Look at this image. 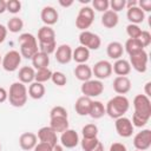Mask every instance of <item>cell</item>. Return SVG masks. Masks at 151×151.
Wrapping results in <instances>:
<instances>
[{"instance_id":"30","label":"cell","mask_w":151,"mask_h":151,"mask_svg":"<svg viewBox=\"0 0 151 151\" xmlns=\"http://www.w3.org/2000/svg\"><path fill=\"white\" fill-rule=\"evenodd\" d=\"M72 59L78 64H86V61L90 59V50H87L84 46H78L72 52Z\"/></svg>"},{"instance_id":"38","label":"cell","mask_w":151,"mask_h":151,"mask_svg":"<svg viewBox=\"0 0 151 151\" xmlns=\"http://www.w3.org/2000/svg\"><path fill=\"white\" fill-rule=\"evenodd\" d=\"M142 33V28L138 25L129 24L126 26V34L129 35V39H138Z\"/></svg>"},{"instance_id":"57","label":"cell","mask_w":151,"mask_h":151,"mask_svg":"<svg viewBox=\"0 0 151 151\" xmlns=\"http://www.w3.org/2000/svg\"><path fill=\"white\" fill-rule=\"evenodd\" d=\"M1 60H2V58H1V55H0V63H1Z\"/></svg>"},{"instance_id":"55","label":"cell","mask_w":151,"mask_h":151,"mask_svg":"<svg viewBox=\"0 0 151 151\" xmlns=\"http://www.w3.org/2000/svg\"><path fill=\"white\" fill-rule=\"evenodd\" d=\"M6 12V1L5 0H0V14Z\"/></svg>"},{"instance_id":"45","label":"cell","mask_w":151,"mask_h":151,"mask_svg":"<svg viewBox=\"0 0 151 151\" xmlns=\"http://www.w3.org/2000/svg\"><path fill=\"white\" fill-rule=\"evenodd\" d=\"M138 40H139V42L142 44L143 48L147 47V46L151 44V33H150L149 31H142V33H140Z\"/></svg>"},{"instance_id":"7","label":"cell","mask_w":151,"mask_h":151,"mask_svg":"<svg viewBox=\"0 0 151 151\" xmlns=\"http://www.w3.org/2000/svg\"><path fill=\"white\" fill-rule=\"evenodd\" d=\"M79 42H80V46H84L87 50H94V51L98 50L101 45L100 37L90 31H81V33L79 34Z\"/></svg>"},{"instance_id":"20","label":"cell","mask_w":151,"mask_h":151,"mask_svg":"<svg viewBox=\"0 0 151 151\" xmlns=\"http://www.w3.org/2000/svg\"><path fill=\"white\" fill-rule=\"evenodd\" d=\"M91 104H92V99L91 98L81 96L76 100L74 110L79 116H88V112H90V109H91Z\"/></svg>"},{"instance_id":"15","label":"cell","mask_w":151,"mask_h":151,"mask_svg":"<svg viewBox=\"0 0 151 151\" xmlns=\"http://www.w3.org/2000/svg\"><path fill=\"white\" fill-rule=\"evenodd\" d=\"M40 18H41V21L45 24V26H52V25H54V24L58 22V20H59V13H58V11L54 7H52V6H45L41 9Z\"/></svg>"},{"instance_id":"43","label":"cell","mask_w":151,"mask_h":151,"mask_svg":"<svg viewBox=\"0 0 151 151\" xmlns=\"http://www.w3.org/2000/svg\"><path fill=\"white\" fill-rule=\"evenodd\" d=\"M53 117H68V113L64 106L57 105L52 107L50 111V118H53Z\"/></svg>"},{"instance_id":"52","label":"cell","mask_w":151,"mask_h":151,"mask_svg":"<svg viewBox=\"0 0 151 151\" xmlns=\"http://www.w3.org/2000/svg\"><path fill=\"white\" fill-rule=\"evenodd\" d=\"M59 5L63 6V7H70L73 5V1H64V0H59Z\"/></svg>"},{"instance_id":"6","label":"cell","mask_w":151,"mask_h":151,"mask_svg":"<svg viewBox=\"0 0 151 151\" xmlns=\"http://www.w3.org/2000/svg\"><path fill=\"white\" fill-rule=\"evenodd\" d=\"M80 91H81L83 96H85V97H88V98L98 97L104 92V84L101 80L90 79V80L83 83Z\"/></svg>"},{"instance_id":"23","label":"cell","mask_w":151,"mask_h":151,"mask_svg":"<svg viewBox=\"0 0 151 151\" xmlns=\"http://www.w3.org/2000/svg\"><path fill=\"white\" fill-rule=\"evenodd\" d=\"M74 76L78 80L80 81H87L92 78V68L87 65V64H78L74 68Z\"/></svg>"},{"instance_id":"2","label":"cell","mask_w":151,"mask_h":151,"mask_svg":"<svg viewBox=\"0 0 151 151\" xmlns=\"http://www.w3.org/2000/svg\"><path fill=\"white\" fill-rule=\"evenodd\" d=\"M18 42L20 45V54L25 59H32L39 52L38 40L32 33H22L19 35Z\"/></svg>"},{"instance_id":"31","label":"cell","mask_w":151,"mask_h":151,"mask_svg":"<svg viewBox=\"0 0 151 151\" xmlns=\"http://www.w3.org/2000/svg\"><path fill=\"white\" fill-rule=\"evenodd\" d=\"M106 114V111H105V105L99 101V100H92V104H91V109H90V112H88V116L93 119H100L101 117H104Z\"/></svg>"},{"instance_id":"49","label":"cell","mask_w":151,"mask_h":151,"mask_svg":"<svg viewBox=\"0 0 151 151\" xmlns=\"http://www.w3.org/2000/svg\"><path fill=\"white\" fill-rule=\"evenodd\" d=\"M7 32H8V31H7L6 26H4L2 24H0V44L5 41V39H6V37H7Z\"/></svg>"},{"instance_id":"25","label":"cell","mask_w":151,"mask_h":151,"mask_svg":"<svg viewBox=\"0 0 151 151\" xmlns=\"http://www.w3.org/2000/svg\"><path fill=\"white\" fill-rule=\"evenodd\" d=\"M119 22V17H118V13L111 11V9H107L106 12L103 13L101 15V25L106 28H113L118 25Z\"/></svg>"},{"instance_id":"18","label":"cell","mask_w":151,"mask_h":151,"mask_svg":"<svg viewBox=\"0 0 151 151\" xmlns=\"http://www.w3.org/2000/svg\"><path fill=\"white\" fill-rule=\"evenodd\" d=\"M112 86L117 94L124 96L131 90V80L127 77H116Z\"/></svg>"},{"instance_id":"53","label":"cell","mask_w":151,"mask_h":151,"mask_svg":"<svg viewBox=\"0 0 151 151\" xmlns=\"http://www.w3.org/2000/svg\"><path fill=\"white\" fill-rule=\"evenodd\" d=\"M90 151H104V145L101 144V142H99L92 150H90Z\"/></svg>"},{"instance_id":"34","label":"cell","mask_w":151,"mask_h":151,"mask_svg":"<svg viewBox=\"0 0 151 151\" xmlns=\"http://www.w3.org/2000/svg\"><path fill=\"white\" fill-rule=\"evenodd\" d=\"M52 71L46 67V68H40V70H37L35 71V78H34V81H38V83H46L48 80H51V77H52Z\"/></svg>"},{"instance_id":"26","label":"cell","mask_w":151,"mask_h":151,"mask_svg":"<svg viewBox=\"0 0 151 151\" xmlns=\"http://www.w3.org/2000/svg\"><path fill=\"white\" fill-rule=\"evenodd\" d=\"M50 127L55 132H64L68 129V117H53L50 118Z\"/></svg>"},{"instance_id":"3","label":"cell","mask_w":151,"mask_h":151,"mask_svg":"<svg viewBox=\"0 0 151 151\" xmlns=\"http://www.w3.org/2000/svg\"><path fill=\"white\" fill-rule=\"evenodd\" d=\"M27 87L20 81H15L9 86L8 101L14 107H22L27 101Z\"/></svg>"},{"instance_id":"22","label":"cell","mask_w":151,"mask_h":151,"mask_svg":"<svg viewBox=\"0 0 151 151\" xmlns=\"http://www.w3.org/2000/svg\"><path fill=\"white\" fill-rule=\"evenodd\" d=\"M106 53L110 59L118 60L123 57L124 53V46L119 41H111L106 47Z\"/></svg>"},{"instance_id":"29","label":"cell","mask_w":151,"mask_h":151,"mask_svg":"<svg viewBox=\"0 0 151 151\" xmlns=\"http://www.w3.org/2000/svg\"><path fill=\"white\" fill-rule=\"evenodd\" d=\"M31 60H32V66L35 70L46 68V67H48V64H50V57L40 51L37 52Z\"/></svg>"},{"instance_id":"9","label":"cell","mask_w":151,"mask_h":151,"mask_svg":"<svg viewBox=\"0 0 151 151\" xmlns=\"http://www.w3.org/2000/svg\"><path fill=\"white\" fill-rule=\"evenodd\" d=\"M92 74L98 79H107L112 74V64L107 60H99L92 67Z\"/></svg>"},{"instance_id":"27","label":"cell","mask_w":151,"mask_h":151,"mask_svg":"<svg viewBox=\"0 0 151 151\" xmlns=\"http://www.w3.org/2000/svg\"><path fill=\"white\" fill-rule=\"evenodd\" d=\"M126 17H127V20L130 21V24L138 25V24H140V22L144 21V19H145V13H144L138 6H134V7L127 8Z\"/></svg>"},{"instance_id":"54","label":"cell","mask_w":151,"mask_h":151,"mask_svg":"<svg viewBox=\"0 0 151 151\" xmlns=\"http://www.w3.org/2000/svg\"><path fill=\"white\" fill-rule=\"evenodd\" d=\"M150 86H151V83L147 81V83L145 84V87H144V88H145V93H144V94H145L146 97H150V94H151V92H150Z\"/></svg>"},{"instance_id":"37","label":"cell","mask_w":151,"mask_h":151,"mask_svg":"<svg viewBox=\"0 0 151 151\" xmlns=\"http://www.w3.org/2000/svg\"><path fill=\"white\" fill-rule=\"evenodd\" d=\"M38 46H39V51L42 52V53H45V54H47V55L54 53L55 50H57V42L55 41L41 42V44H38Z\"/></svg>"},{"instance_id":"58","label":"cell","mask_w":151,"mask_h":151,"mask_svg":"<svg viewBox=\"0 0 151 151\" xmlns=\"http://www.w3.org/2000/svg\"><path fill=\"white\" fill-rule=\"evenodd\" d=\"M0 151H1V145H0Z\"/></svg>"},{"instance_id":"50","label":"cell","mask_w":151,"mask_h":151,"mask_svg":"<svg viewBox=\"0 0 151 151\" xmlns=\"http://www.w3.org/2000/svg\"><path fill=\"white\" fill-rule=\"evenodd\" d=\"M7 98H8V92L4 87H0V103L6 101Z\"/></svg>"},{"instance_id":"12","label":"cell","mask_w":151,"mask_h":151,"mask_svg":"<svg viewBox=\"0 0 151 151\" xmlns=\"http://www.w3.org/2000/svg\"><path fill=\"white\" fill-rule=\"evenodd\" d=\"M114 127H116V131L117 133L123 137V138H129L132 136L133 133V125L131 123V119L126 118V117H120V118H117L114 119Z\"/></svg>"},{"instance_id":"24","label":"cell","mask_w":151,"mask_h":151,"mask_svg":"<svg viewBox=\"0 0 151 151\" xmlns=\"http://www.w3.org/2000/svg\"><path fill=\"white\" fill-rule=\"evenodd\" d=\"M35 70L32 66H22L18 72V79L22 84H31L34 81Z\"/></svg>"},{"instance_id":"32","label":"cell","mask_w":151,"mask_h":151,"mask_svg":"<svg viewBox=\"0 0 151 151\" xmlns=\"http://www.w3.org/2000/svg\"><path fill=\"white\" fill-rule=\"evenodd\" d=\"M124 48H125V51L127 52L129 55H133V54L144 50L138 39H127L125 45H124Z\"/></svg>"},{"instance_id":"13","label":"cell","mask_w":151,"mask_h":151,"mask_svg":"<svg viewBox=\"0 0 151 151\" xmlns=\"http://www.w3.org/2000/svg\"><path fill=\"white\" fill-rule=\"evenodd\" d=\"M79 136L77 133L76 130L73 129H67L65 130L64 132H61V136H60V143H61V146L63 147H66V149H73L76 147L78 144H79Z\"/></svg>"},{"instance_id":"41","label":"cell","mask_w":151,"mask_h":151,"mask_svg":"<svg viewBox=\"0 0 151 151\" xmlns=\"http://www.w3.org/2000/svg\"><path fill=\"white\" fill-rule=\"evenodd\" d=\"M98 143H99V139L98 138H83L80 140V145H81V149L84 151L92 150Z\"/></svg>"},{"instance_id":"21","label":"cell","mask_w":151,"mask_h":151,"mask_svg":"<svg viewBox=\"0 0 151 151\" xmlns=\"http://www.w3.org/2000/svg\"><path fill=\"white\" fill-rule=\"evenodd\" d=\"M37 40L39 44L41 42H51L55 41V32L51 26H42L38 31Z\"/></svg>"},{"instance_id":"19","label":"cell","mask_w":151,"mask_h":151,"mask_svg":"<svg viewBox=\"0 0 151 151\" xmlns=\"http://www.w3.org/2000/svg\"><path fill=\"white\" fill-rule=\"evenodd\" d=\"M112 72H114L117 77H126L131 72V65L129 60L123 58L116 60L112 65Z\"/></svg>"},{"instance_id":"56","label":"cell","mask_w":151,"mask_h":151,"mask_svg":"<svg viewBox=\"0 0 151 151\" xmlns=\"http://www.w3.org/2000/svg\"><path fill=\"white\" fill-rule=\"evenodd\" d=\"M52 151H64V147H63L60 144H55V145L52 147Z\"/></svg>"},{"instance_id":"47","label":"cell","mask_w":151,"mask_h":151,"mask_svg":"<svg viewBox=\"0 0 151 151\" xmlns=\"http://www.w3.org/2000/svg\"><path fill=\"white\" fill-rule=\"evenodd\" d=\"M33 151H52V146H50V145L46 144V143L39 142V143L35 145V147L33 149Z\"/></svg>"},{"instance_id":"39","label":"cell","mask_w":151,"mask_h":151,"mask_svg":"<svg viewBox=\"0 0 151 151\" xmlns=\"http://www.w3.org/2000/svg\"><path fill=\"white\" fill-rule=\"evenodd\" d=\"M147 122H149V118H146V117H144V116H142V114H139L137 112H133L132 120H131L133 126H136V127H144L147 124Z\"/></svg>"},{"instance_id":"33","label":"cell","mask_w":151,"mask_h":151,"mask_svg":"<svg viewBox=\"0 0 151 151\" xmlns=\"http://www.w3.org/2000/svg\"><path fill=\"white\" fill-rule=\"evenodd\" d=\"M6 28H7V31H9L12 33H19L24 28V21L19 17H13L8 20Z\"/></svg>"},{"instance_id":"35","label":"cell","mask_w":151,"mask_h":151,"mask_svg":"<svg viewBox=\"0 0 151 151\" xmlns=\"http://www.w3.org/2000/svg\"><path fill=\"white\" fill-rule=\"evenodd\" d=\"M83 138H97L98 136V126L96 124H86L81 129Z\"/></svg>"},{"instance_id":"48","label":"cell","mask_w":151,"mask_h":151,"mask_svg":"<svg viewBox=\"0 0 151 151\" xmlns=\"http://www.w3.org/2000/svg\"><path fill=\"white\" fill-rule=\"evenodd\" d=\"M109 151H127V149H126V146H125L123 143H118V142H116V143L111 144Z\"/></svg>"},{"instance_id":"4","label":"cell","mask_w":151,"mask_h":151,"mask_svg":"<svg viewBox=\"0 0 151 151\" xmlns=\"http://www.w3.org/2000/svg\"><path fill=\"white\" fill-rule=\"evenodd\" d=\"M93 20H94L93 8L85 6V7H81L78 12V15L76 18V26L80 31H87V28L92 25Z\"/></svg>"},{"instance_id":"51","label":"cell","mask_w":151,"mask_h":151,"mask_svg":"<svg viewBox=\"0 0 151 151\" xmlns=\"http://www.w3.org/2000/svg\"><path fill=\"white\" fill-rule=\"evenodd\" d=\"M134 6H138V1L136 0H132V1H126L125 4V8H131V7H134Z\"/></svg>"},{"instance_id":"59","label":"cell","mask_w":151,"mask_h":151,"mask_svg":"<svg viewBox=\"0 0 151 151\" xmlns=\"http://www.w3.org/2000/svg\"><path fill=\"white\" fill-rule=\"evenodd\" d=\"M134 151H139V150H134Z\"/></svg>"},{"instance_id":"5","label":"cell","mask_w":151,"mask_h":151,"mask_svg":"<svg viewBox=\"0 0 151 151\" xmlns=\"http://www.w3.org/2000/svg\"><path fill=\"white\" fill-rule=\"evenodd\" d=\"M21 54L19 51L11 50L8 51L1 60V66L7 72H14L19 68V65L21 64Z\"/></svg>"},{"instance_id":"10","label":"cell","mask_w":151,"mask_h":151,"mask_svg":"<svg viewBox=\"0 0 151 151\" xmlns=\"http://www.w3.org/2000/svg\"><path fill=\"white\" fill-rule=\"evenodd\" d=\"M147 53L145 52V50L133 54V55H130V65L133 70H136L137 72L139 73H144L147 68Z\"/></svg>"},{"instance_id":"40","label":"cell","mask_w":151,"mask_h":151,"mask_svg":"<svg viewBox=\"0 0 151 151\" xmlns=\"http://www.w3.org/2000/svg\"><path fill=\"white\" fill-rule=\"evenodd\" d=\"M6 11L12 13V14H17L21 11V2L19 0H8L6 1Z\"/></svg>"},{"instance_id":"28","label":"cell","mask_w":151,"mask_h":151,"mask_svg":"<svg viewBox=\"0 0 151 151\" xmlns=\"http://www.w3.org/2000/svg\"><path fill=\"white\" fill-rule=\"evenodd\" d=\"M45 92H46V90H45L44 84L38 83V81L31 83L29 86H28V90H27L28 96H29L32 99H35V100L41 99V98L45 96Z\"/></svg>"},{"instance_id":"46","label":"cell","mask_w":151,"mask_h":151,"mask_svg":"<svg viewBox=\"0 0 151 151\" xmlns=\"http://www.w3.org/2000/svg\"><path fill=\"white\" fill-rule=\"evenodd\" d=\"M138 7L145 13L151 11V0H140L138 1Z\"/></svg>"},{"instance_id":"44","label":"cell","mask_w":151,"mask_h":151,"mask_svg":"<svg viewBox=\"0 0 151 151\" xmlns=\"http://www.w3.org/2000/svg\"><path fill=\"white\" fill-rule=\"evenodd\" d=\"M125 4H126V0H111L110 1L111 11L118 13L125 8Z\"/></svg>"},{"instance_id":"14","label":"cell","mask_w":151,"mask_h":151,"mask_svg":"<svg viewBox=\"0 0 151 151\" xmlns=\"http://www.w3.org/2000/svg\"><path fill=\"white\" fill-rule=\"evenodd\" d=\"M39 142L41 143H46L50 146H54L55 144H58V137L57 133L50 127V126H42L38 130V134H37Z\"/></svg>"},{"instance_id":"16","label":"cell","mask_w":151,"mask_h":151,"mask_svg":"<svg viewBox=\"0 0 151 151\" xmlns=\"http://www.w3.org/2000/svg\"><path fill=\"white\" fill-rule=\"evenodd\" d=\"M72 52H73V50L71 48L70 45L63 44V45L58 46L55 52H54L55 53V60L63 65L68 64L72 60Z\"/></svg>"},{"instance_id":"11","label":"cell","mask_w":151,"mask_h":151,"mask_svg":"<svg viewBox=\"0 0 151 151\" xmlns=\"http://www.w3.org/2000/svg\"><path fill=\"white\" fill-rule=\"evenodd\" d=\"M133 146L136 150L145 151L151 146V130L144 129L138 132L133 138Z\"/></svg>"},{"instance_id":"8","label":"cell","mask_w":151,"mask_h":151,"mask_svg":"<svg viewBox=\"0 0 151 151\" xmlns=\"http://www.w3.org/2000/svg\"><path fill=\"white\" fill-rule=\"evenodd\" d=\"M133 107H134V112L149 119L151 118V101L150 98L146 97L145 94H137L133 98Z\"/></svg>"},{"instance_id":"42","label":"cell","mask_w":151,"mask_h":151,"mask_svg":"<svg viewBox=\"0 0 151 151\" xmlns=\"http://www.w3.org/2000/svg\"><path fill=\"white\" fill-rule=\"evenodd\" d=\"M92 6H93V8H94L96 11L104 13V12H106V11L109 9V7H110V1H107V0H93V1H92ZM94 9H93V11H94Z\"/></svg>"},{"instance_id":"36","label":"cell","mask_w":151,"mask_h":151,"mask_svg":"<svg viewBox=\"0 0 151 151\" xmlns=\"http://www.w3.org/2000/svg\"><path fill=\"white\" fill-rule=\"evenodd\" d=\"M51 80L54 85L57 86H65L66 83H67V77L65 76V73L60 72V71H57V72H53L52 73V77H51Z\"/></svg>"},{"instance_id":"17","label":"cell","mask_w":151,"mask_h":151,"mask_svg":"<svg viewBox=\"0 0 151 151\" xmlns=\"http://www.w3.org/2000/svg\"><path fill=\"white\" fill-rule=\"evenodd\" d=\"M38 144V137L33 132H25L19 137V145L25 151H31Z\"/></svg>"},{"instance_id":"1","label":"cell","mask_w":151,"mask_h":151,"mask_svg":"<svg viewBox=\"0 0 151 151\" xmlns=\"http://www.w3.org/2000/svg\"><path fill=\"white\" fill-rule=\"evenodd\" d=\"M130 107V101L125 96H120L117 94L113 98H111L106 105H105V111L106 114L112 118V119H117L120 117H124V114L127 112Z\"/></svg>"}]
</instances>
